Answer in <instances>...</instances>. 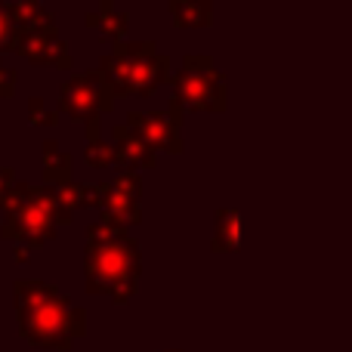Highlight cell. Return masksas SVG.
<instances>
[{
	"label": "cell",
	"instance_id": "cell-1",
	"mask_svg": "<svg viewBox=\"0 0 352 352\" xmlns=\"http://www.w3.org/2000/svg\"><path fill=\"white\" fill-rule=\"evenodd\" d=\"M19 328L37 346H72L74 337L84 334V312L74 309L53 285L43 281H19L16 285Z\"/></svg>",
	"mask_w": 352,
	"mask_h": 352
},
{
	"label": "cell",
	"instance_id": "cell-2",
	"mask_svg": "<svg viewBox=\"0 0 352 352\" xmlns=\"http://www.w3.org/2000/svg\"><path fill=\"white\" fill-rule=\"evenodd\" d=\"M99 72L118 96H152L170 78V59L152 41H124L99 59Z\"/></svg>",
	"mask_w": 352,
	"mask_h": 352
},
{
	"label": "cell",
	"instance_id": "cell-3",
	"mask_svg": "<svg viewBox=\"0 0 352 352\" xmlns=\"http://www.w3.org/2000/svg\"><path fill=\"white\" fill-rule=\"evenodd\" d=\"M59 229V207H56V188L34 186V182H16L6 217L0 223V235L6 241H22L25 250L41 248L43 241L56 235Z\"/></svg>",
	"mask_w": 352,
	"mask_h": 352
},
{
	"label": "cell",
	"instance_id": "cell-4",
	"mask_svg": "<svg viewBox=\"0 0 352 352\" xmlns=\"http://www.w3.org/2000/svg\"><path fill=\"white\" fill-rule=\"evenodd\" d=\"M87 291L109 294L115 303L133 297L140 278V244L130 235L105 244H87Z\"/></svg>",
	"mask_w": 352,
	"mask_h": 352
},
{
	"label": "cell",
	"instance_id": "cell-5",
	"mask_svg": "<svg viewBox=\"0 0 352 352\" xmlns=\"http://www.w3.org/2000/svg\"><path fill=\"white\" fill-rule=\"evenodd\" d=\"M173 102L182 111L195 109H223V80L213 72L207 56H186L182 68L173 78Z\"/></svg>",
	"mask_w": 352,
	"mask_h": 352
},
{
	"label": "cell",
	"instance_id": "cell-6",
	"mask_svg": "<svg viewBox=\"0 0 352 352\" xmlns=\"http://www.w3.org/2000/svg\"><path fill=\"white\" fill-rule=\"evenodd\" d=\"M115 109V93H111L109 80L102 78V72H87L74 74L72 80H65L59 90V111L74 121H96L102 111Z\"/></svg>",
	"mask_w": 352,
	"mask_h": 352
},
{
	"label": "cell",
	"instance_id": "cell-7",
	"mask_svg": "<svg viewBox=\"0 0 352 352\" xmlns=\"http://www.w3.org/2000/svg\"><path fill=\"white\" fill-rule=\"evenodd\" d=\"M179 124H182V109L170 99L167 111H130L127 127L146 142L148 148H164V152H182L179 140Z\"/></svg>",
	"mask_w": 352,
	"mask_h": 352
},
{
	"label": "cell",
	"instance_id": "cell-8",
	"mask_svg": "<svg viewBox=\"0 0 352 352\" xmlns=\"http://www.w3.org/2000/svg\"><path fill=\"white\" fill-rule=\"evenodd\" d=\"M10 53L25 56L28 62H37V65L72 68V53L65 50V43H62V37L56 34V28H47V31H22V28H12Z\"/></svg>",
	"mask_w": 352,
	"mask_h": 352
},
{
	"label": "cell",
	"instance_id": "cell-9",
	"mask_svg": "<svg viewBox=\"0 0 352 352\" xmlns=\"http://www.w3.org/2000/svg\"><path fill=\"white\" fill-rule=\"evenodd\" d=\"M140 192H142V179L136 173H118V179L109 182V195H105V213L118 217L124 226H136L142 217L140 210Z\"/></svg>",
	"mask_w": 352,
	"mask_h": 352
},
{
	"label": "cell",
	"instance_id": "cell-10",
	"mask_svg": "<svg viewBox=\"0 0 352 352\" xmlns=\"http://www.w3.org/2000/svg\"><path fill=\"white\" fill-rule=\"evenodd\" d=\"M111 146H115V167L121 173H136L142 167H155V148H148L127 124H115L111 127Z\"/></svg>",
	"mask_w": 352,
	"mask_h": 352
},
{
	"label": "cell",
	"instance_id": "cell-11",
	"mask_svg": "<svg viewBox=\"0 0 352 352\" xmlns=\"http://www.w3.org/2000/svg\"><path fill=\"white\" fill-rule=\"evenodd\" d=\"M84 22H87V28H96L102 37L118 41V43H121V37L130 28L127 12H118L115 0H99V12H87Z\"/></svg>",
	"mask_w": 352,
	"mask_h": 352
},
{
	"label": "cell",
	"instance_id": "cell-12",
	"mask_svg": "<svg viewBox=\"0 0 352 352\" xmlns=\"http://www.w3.org/2000/svg\"><path fill=\"white\" fill-rule=\"evenodd\" d=\"M41 158H43V179L47 186H65L72 182V170H74V158L59 146L56 140H47L41 148Z\"/></svg>",
	"mask_w": 352,
	"mask_h": 352
},
{
	"label": "cell",
	"instance_id": "cell-13",
	"mask_svg": "<svg viewBox=\"0 0 352 352\" xmlns=\"http://www.w3.org/2000/svg\"><path fill=\"white\" fill-rule=\"evenodd\" d=\"M10 10V19H12V28H22V31H47V28H56L53 16L43 10L41 3H25V0H12L6 3Z\"/></svg>",
	"mask_w": 352,
	"mask_h": 352
},
{
	"label": "cell",
	"instance_id": "cell-14",
	"mask_svg": "<svg viewBox=\"0 0 352 352\" xmlns=\"http://www.w3.org/2000/svg\"><path fill=\"white\" fill-rule=\"evenodd\" d=\"M210 12L207 0H170V16L179 28H204L210 25Z\"/></svg>",
	"mask_w": 352,
	"mask_h": 352
},
{
	"label": "cell",
	"instance_id": "cell-15",
	"mask_svg": "<svg viewBox=\"0 0 352 352\" xmlns=\"http://www.w3.org/2000/svg\"><path fill=\"white\" fill-rule=\"evenodd\" d=\"M124 235H127V226L105 210L87 226V244H105V241H115V238H124Z\"/></svg>",
	"mask_w": 352,
	"mask_h": 352
},
{
	"label": "cell",
	"instance_id": "cell-16",
	"mask_svg": "<svg viewBox=\"0 0 352 352\" xmlns=\"http://www.w3.org/2000/svg\"><path fill=\"white\" fill-rule=\"evenodd\" d=\"M56 207H59V226L72 223L74 213L84 207V186L80 182H65V186L56 188Z\"/></svg>",
	"mask_w": 352,
	"mask_h": 352
},
{
	"label": "cell",
	"instance_id": "cell-17",
	"mask_svg": "<svg viewBox=\"0 0 352 352\" xmlns=\"http://www.w3.org/2000/svg\"><path fill=\"white\" fill-rule=\"evenodd\" d=\"M217 250H235L238 248V213L235 210H219L217 213Z\"/></svg>",
	"mask_w": 352,
	"mask_h": 352
},
{
	"label": "cell",
	"instance_id": "cell-18",
	"mask_svg": "<svg viewBox=\"0 0 352 352\" xmlns=\"http://www.w3.org/2000/svg\"><path fill=\"white\" fill-rule=\"evenodd\" d=\"M84 161L90 167H96V170H109V167H115V146H111V142H102V140L87 142Z\"/></svg>",
	"mask_w": 352,
	"mask_h": 352
},
{
	"label": "cell",
	"instance_id": "cell-19",
	"mask_svg": "<svg viewBox=\"0 0 352 352\" xmlns=\"http://www.w3.org/2000/svg\"><path fill=\"white\" fill-rule=\"evenodd\" d=\"M28 121L34 124V127H56L59 124V115L56 111H50L47 105H43V99H31L28 102Z\"/></svg>",
	"mask_w": 352,
	"mask_h": 352
},
{
	"label": "cell",
	"instance_id": "cell-20",
	"mask_svg": "<svg viewBox=\"0 0 352 352\" xmlns=\"http://www.w3.org/2000/svg\"><path fill=\"white\" fill-rule=\"evenodd\" d=\"M105 195H109V182H90L84 186V207H105Z\"/></svg>",
	"mask_w": 352,
	"mask_h": 352
},
{
	"label": "cell",
	"instance_id": "cell-21",
	"mask_svg": "<svg viewBox=\"0 0 352 352\" xmlns=\"http://www.w3.org/2000/svg\"><path fill=\"white\" fill-rule=\"evenodd\" d=\"M16 84H19V74L12 68H3V62H0V99L16 96Z\"/></svg>",
	"mask_w": 352,
	"mask_h": 352
},
{
	"label": "cell",
	"instance_id": "cell-22",
	"mask_svg": "<svg viewBox=\"0 0 352 352\" xmlns=\"http://www.w3.org/2000/svg\"><path fill=\"white\" fill-rule=\"evenodd\" d=\"M10 43H12V19L6 3L0 0V50H10Z\"/></svg>",
	"mask_w": 352,
	"mask_h": 352
},
{
	"label": "cell",
	"instance_id": "cell-23",
	"mask_svg": "<svg viewBox=\"0 0 352 352\" xmlns=\"http://www.w3.org/2000/svg\"><path fill=\"white\" fill-rule=\"evenodd\" d=\"M16 173L10 170V167H0V207L6 210V201H10V195H12V188H16Z\"/></svg>",
	"mask_w": 352,
	"mask_h": 352
},
{
	"label": "cell",
	"instance_id": "cell-24",
	"mask_svg": "<svg viewBox=\"0 0 352 352\" xmlns=\"http://www.w3.org/2000/svg\"><path fill=\"white\" fill-rule=\"evenodd\" d=\"M25 3H41V0H25Z\"/></svg>",
	"mask_w": 352,
	"mask_h": 352
}]
</instances>
